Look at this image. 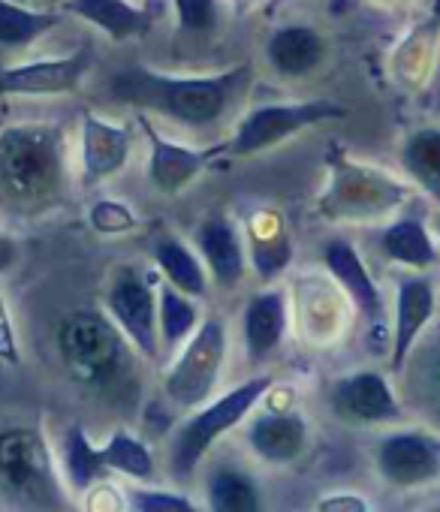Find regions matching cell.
Wrapping results in <instances>:
<instances>
[{
    "label": "cell",
    "mask_w": 440,
    "mask_h": 512,
    "mask_svg": "<svg viewBox=\"0 0 440 512\" xmlns=\"http://www.w3.org/2000/svg\"><path fill=\"white\" fill-rule=\"evenodd\" d=\"M55 353L70 383L115 413H136L142 401V353L106 311L76 308L55 323Z\"/></svg>",
    "instance_id": "obj_1"
},
{
    "label": "cell",
    "mask_w": 440,
    "mask_h": 512,
    "mask_svg": "<svg viewBox=\"0 0 440 512\" xmlns=\"http://www.w3.org/2000/svg\"><path fill=\"white\" fill-rule=\"evenodd\" d=\"M254 88V64H236L214 76H166L139 64L109 76L106 91L118 106L163 115L187 130H211L230 118Z\"/></svg>",
    "instance_id": "obj_2"
},
{
    "label": "cell",
    "mask_w": 440,
    "mask_h": 512,
    "mask_svg": "<svg viewBox=\"0 0 440 512\" xmlns=\"http://www.w3.org/2000/svg\"><path fill=\"white\" fill-rule=\"evenodd\" d=\"M70 166L61 124L25 121L0 130V208L40 217L67 202Z\"/></svg>",
    "instance_id": "obj_3"
},
{
    "label": "cell",
    "mask_w": 440,
    "mask_h": 512,
    "mask_svg": "<svg viewBox=\"0 0 440 512\" xmlns=\"http://www.w3.org/2000/svg\"><path fill=\"white\" fill-rule=\"evenodd\" d=\"M326 187L314 208L329 223H377L410 202V184L356 160L338 142L326 148Z\"/></svg>",
    "instance_id": "obj_4"
},
{
    "label": "cell",
    "mask_w": 440,
    "mask_h": 512,
    "mask_svg": "<svg viewBox=\"0 0 440 512\" xmlns=\"http://www.w3.org/2000/svg\"><path fill=\"white\" fill-rule=\"evenodd\" d=\"M70 488L37 425L0 428V500L16 509H64Z\"/></svg>",
    "instance_id": "obj_5"
},
{
    "label": "cell",
    "mask_w": 440,
    "mask_h": 512,
    "mask_svg": "<svg viewBox=\"0 0 440 512\" xmlns=\"http://www.w3.org/2000/svg\"><path fill=\"white\" fill-rule=\"evenodd\" d=\"M272 389H275V377L257 374V377L239 383L236 389H230L227 395L205 401L199 410L193 407V413L187 419H181L175 425V431L169 434V443H166L169 473L178 482H187L196 473L199 461L208 455V449L220 437H227L236 425H242Z\"/></svg>",
    "instance_id": "obj_6"
},
{
    "label": "cell",
    "mask_w": 440,
    "mask_h": 512,
    "mask_svg": "<svg viewBox=\"0 0 440 512\" xmlns=\"http://www.w3.org/2000/svg\"><path fill=\"white\" fill-rule=\"evenodd\" d=\"M227 347H230L227 323L220 317H205L163 374L166 401L175 404L178 410H193L211 401L227 365Z\"/></svg>",
    "instance_id": "obj_7"
},
{
    "label": "cell",
    "mask_w": 440,
    "mask_h": 512,
    "mask_svg": "<svg viewBox=\"0 0 440 512\" xmlns=\"http://www.w3.org/2000/svg\"><path fill=\"white\" fill-rule=\"evenodd\" d=\"M350 109L332 100H302V103H269L245 112L233 130V136L224 142V157H254L269 148L284 145L287 139L344 118Z\"/></svg>",
    "instance_id": "obj_8"
},
{
    "label": "cell",
    "mask_w": 440,
    "mask_h": 512,
    "mask_svg": "<svg viewBox=\"0 0 440 512\" xmlns=\"http://www.w3.org/2000/svg\"><path fill=\"white\" fill-rule=\"evenodd\" d=\"M103 311L115 320V326L130 338V344L142 353V359H160V329H157V287L136 266H121L112 272Z\"/></svg>",
    "instance_id": "obj_9"
},
{
    "label": "cell",
    "mask_w": 440,
    "mask_h": 512,
    "mask_svg": "<svg viewBox=\"0 0 440 512\" xmlns=\"http://www.w3.org/2000/svg\"><path fill=\"white\" fill-rule=\"evenodd\" d=\"M377 476L401 491L425 488L440 479V434L431 428L389 431L374 443Z\"/></svg>",
    "instance_id": "obj_10"
},
{
    "label": "cell",
    "mask_w": 440,
    "mask_h": 512,
    "mask_svg": "<svg viewBox=\"0 0 440 512\" xmlns=\"http://www.w3.org/2000/svg\"><path fill=\"white\" fill-rule=\"evenodd\" d=\"M326 404L332 416L347 425H386L404 419V407L380 371H353L338 377L326 392Z\"/></svg>",
    "instance_id": "obj_11"
},
{
    "label": "cell",
    "mask_w": 440,
    "mask_h": 512,
    "mask_svg": "<svg viewBox=\"0 0 440 512\" xmlns=\"http://www.w3.org/2000/svg\"><path fill=\"white\" fill-rule=\"evenodd\" d=\"M94 67V46L82 43L64 58H43L0 70V94L13 97H58L82 88Z\"/></svg>",
    "instance_id": "obj_12"
},
{
    "label": "cell",
    "mask_w": 440,
    "mask_h": 512,
    "mask_svg": "<svg viewBox=\"0 0 440 512\" xmlns=\"http://www.w3.org/2000/svg\"><path fill=\"white\" fill-rule=\"evenodd\" d=\"M139 127L151 145V157H148V181L154 184L157 193L163 196H178L184 193L211 163L214 157H224V142L211 145V148H187L178 142H169L151 121L145 112H139Z\"/></svg>",
    "instance_id": "obj_13"
},
{
    "label": "cell",
    "mask_w": 440,
    "mask_h": 512,
    "mask_svg": "<svg viewBox=\"0 0 440 512\" xmlns=\"http://www.w3.org/2000/svg\"><path fill=\"white\" fill-rule=\"evenodd\" d=\"M196 253L208 269V278L220 290H236L245 281L248 272V247L236 226V220L227 211H211L202 217V223L193 232Z\"/></svg>",
    "instance_id": "obj_14"
},
{
    "label": "cell",
    "mask_w": 440,
    "mask_h": 512,
    "mask_svg": "<svg viewBox=\"0 0 440 512\" xmlns=\"http://www.w3.org/2000/svg\"><path fill=\"white\" fill-rule=\"evenodd\" d=\"M245 440L263 464L287 467L308 452L311 428L308 419L293 407H266L248 422Z\"/></svg>",
    "instance_id": "obj_15"
},
{
    "label": "cell",
    "mask_w": 440,
    "mask_h": 512,
    "mask_svg": "<svg viewBox=\"0 0 440 512\" xmlns=\"http://www.w3.org/2000/svg\"><path fill=\"white\" fill-rule=\"evenodd\" d=\"M79 157H82V187H97L118 175L133 151V133L121 124L100 118L97 112H82V133H79Z\"/></svg>",
    "instance_id": "obj_16"
},
{
    "label": "cell",
    "mask_w": 440,
    "mask_h": 512,
    "mask_svg": "<svg viewBox=\"0 0 440 512\" xmlns=\"http://www.w3.org/2000/svg\"><path fill=\"white\" fill-rule=\"evenodd\" d=\"M437 311V290L431 278L425 275H410L398 281L395 290V329H392V347H389V371L398 377L404 368L413 344L419 335L431 326Z\"/></svg>",
    "instance_id": "obj_17"
},
{
    "label": "cell",
    "mask_w": 440,
    "mask_h": 512,
    "mask_svg": "<svg viewBox=\"0 0 440 512\" xmlns=\"http://www.w3.org/2000/svg\"><path fill=\"white\" fill-rule=\"evenodd\" d=\"M323 263L326 272L332 275L335 287L347 296V302L374 326H383V296L380 287L374 284L368 266L362 263V256L353 241L347 238H329L323 244Z\"/></svg>",
    "instance_id": "obj_18"
},
{
    "label": "cell",
    "mask_w": 440,
    "mask_h": 512,
    "mask_svg": "<svg viewBox=\"0 0 440 512\" xmlns=\"http://www.w3.org/2000/svg\"><path fill=\"white\" fill-rule=\"evenodd\" d=\"M290 332V302L287 293L266 284L260 293H254L242 314V341L245 353L254 365L272 359Z\"/></svg>",
    "instance_id": "obj_19"
},
{
    "label": "cell",
    "mask_w": 440,
    "mask_h": 512,
    "mask_svg": "<svg viewBox=\"0 0 440 512\" xmlns=\"http://www.w3.org/2000/svg\"><path fill=\"white\" fill-rule=\"evenodd\" d=\"M245 247L248 266L260 284H275L293 263L296 244L278 211H254L245 223Z\"/></svg>",
    "instance_id": "obj_20"
},
{
    "label": "cell",
    "mask_w": 440,
    "mask_h": 512,
    "mask_svg": "<svg viewBox=\"0 0 440 512\" xmlns=\"http://www.w3.org/2000/svg\"><path fill=\"white\" fill-rule=\"evenodd\" d=\"M329 58V40L311 25H284L266 40V64L275 76L299 82L314 76Z\"/></svg>",
    "instance_id": "obj_21"
},
{
    "label": "cell",
    "mask_w": 440,
    "mask_h": 512,
    "mask_svg": "<svg viewBox=\"0 0 440 512\" xmlns=\"http://www.w3.org/2000/svg\"><path fill=\"white\" fill-rule=\"evenodd\" d=\"M398 377H404V395L413 410L440 425V320H431L419 335Z\"/></svg>",
    "instance_id": "obj_22"
},
{
    "label": "cell",
    "mask_w": 440,
    "mask_h": 512,
    "mask_svg": "<svg viewBox=\"0 0 440 512\" xmlns=\"http://www.w3.org/2000/svg\"><path fill=\"white\" fill-rule=\"evenodd\" d=\"M377 250L383 260L413 269V272H428L440 260V247L425 223L422 214H401L395 217L377 238Z\"/></svg>",
    "instance_id": "obj_23"
},
{
    "label": "cell",
    "mask_w": 440,
    "mask_h": 512,
    "mask_svg": "<svg viewBox=\"0 0 440 512\" xmlns=\"http://www.w3.org/2000/svg\"><path fill=\"white\" fill-rule=\"evenodd\" d=\"M61 13L94 25L115 43L151 34L154 19H157V13L136 7L130 0H64Z\"/></svg>",
    "instance_id": "obj_24"
},
{
    "label": "cell",
    "mask_w": 440,
    "mask_h": 512,
    "mask_svg": "<svg viewBox=\"0 0 440 512\" xmlns=\"http://www.w3.org/2000/svg\"><path fill=\"white\" fill-rule=\"evenodd\" d=\"M151 256L154 266L163 275V281H169L172 287H178L181 293L193 296V299H208V269L202 263V256L181 241L172 232H163L151 241Z\"/></svg>",
    "instance_id": "obj_25"
},
{
    "label": "cell",
    "mask_w": 440,
    "mask_h": 512,
    "mask_svg": "<svg viewBox=\"0 0 440 512\" xmlns=\"http://www.w3.org/2000/svg\"><path fill=\"white\" fill-rule=\"evenodd\" d=\"M61 476L67 482L70 494H85L97 482L112 479V470L103 461L100 446L91 443V437L85 434V428L79 422L70 425L67 434H64V443H61Z\"/></svg>",
    "instance_id": "obj_26"
},
{
    "label": "cell",
    "mask_w": 440,
    "mask_h": 512,
    "mask_svg": "<svg viewBox=\"0 0 440 512\" xmlns=\"http://www.w3.org/2000/svg\"><path fill=\"white\" fill-rule=\"evenodd\" d=\"M398 160L407 178L440 205V127H416L404 136Z\"/></svg>",
    "instance_id": "obj_27"
},
{
    "label": "cell",
    "mask_w": 440,
    "mask_h": 512,
    "mask_svg": "<svg viewBox=\"0 0 440 512\" xmlns=\"http://www.w3.org/2000/svg\"><path fill=\"white\" fill-rule=\"evenodd\" d=\"M205 503L211 512H257L263 509V491L239 467H214L205 479Z\"/></svg>",
    "instance_id": "obj_28"
},
{
    "label": "cell",
    "mask_w": 440,
    "mask_h": 512,
    "mask_svg": "<svg viewBox=\"0 0 440 512\" xmlns=\"http://www.w3.org/2000/svg\"><path fill=\"white\" fill-rule=\"evenodd\" d=\"M199 323H202L199 299L181 293L169 281H160L157 284V329H160V347H166V350L181 347L193 335V329Z\"/></svg>",
    "instance_id": "obj_29"
},
{
    "label": "cell",
    "mask_w": 440,
    "mask_h": 512,
    "mask_svg": "<svg viewBox=\"0 0 440 512\" xmlns=\"http://www.w3.org/2000/svg\"><path fill=\"white\" fill-rule=\"evenodd\" d=\"M61 10H28L22 0H0V49H25L61 25Z\"/></svg>",
    "instance_id": "obj_30"
},
{
    "label": "cell",
    "mask_w": 440,
    "mask_h": 512,
    "mask_svg": "<svg viewBox=\"0 0 440 512\" xmlns=\"http://www.w3.org/2000/svg\"><path fill=\"white\" fill-rule=\"evenodd\" d=\"M314 293L311 296H299V320L305 329V338L314 344H326L335 341L344 332V299L338 293H332V287L323 284H311Z\"/></svg>",
    "instance_id": "obj_31"
},
{
    "label": "cell",
    "mask_w": 440,
    "mask_h": 512,
    "mask_svg": "<svg viewBox=\"0 0 440 512\" xmlns=\"http://www.w3.org/2000/svg\"><path fill=\"white\" fill-rule=\"evenodd\" d=\"M100 452H103V461L109 464V470L121 473L127 479L148 482L157 473V461H154L151 446L127 428H115L109 434V440L100 446Z\"/></svg>",
    "instance_id": "obj_32"
},
{
    "label": "cell",
    "mask_w": 440,
    "mask_h": 512,
    "mask_svg": "<svg viewBox=\"0 0 440 512\" xmlns=\"http://www.w3.org/2000/svg\"><path fill=\"white\" fill-rule=\"evenodd\" d=\"M88 226L97 232V235H106V238H118V235H130L136 232L139 226V217L130 205L118 202V199H97L91 208H88Z\"/></svg>",
    "instance_id": "obj_33"
},
{
    "label": "cell",
    "mask_w": 440,
    "mask_h": 512,
    "mask_svg": "<svg viewBox=\"0 0 440 512\" xmlns=\"http://www.w3.org/2000/svg\"><path fill=\"white\" fill-rule=\"evenodd\" d=\"M178 28L193 37H205L220 22V4L217 0H172Z\"/></svg>",
    "instance_id": "obj_34"
},
{
    "label": "cell",
    "mask_w": 440,
    "mask_h": 512,
    "mask_svg": "<svg viewBox=\"0 0 440 512\" xmlns=\"http://www.w3.org/2000/svg\"><path fill=\"white\" fill-rule=\"evenodd\" d=\"M127 506L133 512H196V503L187 494L166 488H130Z\"/></svg>",
    "instance_id": "obj_35"
},
{
    "label": "cell",
    "mask_w": 440,
    "mask_h": 512,
    "mask_svg": "<svg viewBox=\"0 0 440 512\" xmlns=\"http://www.w3.org/2000/svg\"><path fill=\"white\" fill-rule=\"evenodd\" d=\"M0 362H7V365H19L22 362L13 314H10V305H7L4 293H0Z\"/></svg>",
    "instance_id": "obj_36"
},
{
    "label": "cell",
    "mask_w": 440,
    "mask_h": 512,
    "mask_svg": "<svg viewBox=\"0 0 440 512\" xmlns=\"http://www.w3.org/2000/svg\"><path fill=\"white\" fill-rule=\"evenodd\" d=\"M124 506H127V497L109 479H103L91 491H85V509H91V512H97V509H115V512H121Z\"/></svg>",
    "instance_id": "obj_37"
},
{
    "label": "cell",
    "mask_w": 440,
    "mask_h": 512,
    "mask_svg": "<svg viewBox=\"0 0 440 512\" xmlns=\"http://www.w3.org/2000/svg\"><path fill=\"white\" fill-rule=\"evenodd\" d=\"M317 512H371V503H368V497H362V494L344 491V494H329V497H323V500L317 503Z\"/></svg>",
    "instance_id": "obj_38"
},
{
    "label": "cell",
    "mask_w": 440,
    "mask_h": 512,
    "mask_svg": "<svg viewBox=\"0 0 440 512\" xmlns=\"http://www.w3.org/2000/svg\"><path fill=\"white\" fill-rule=\"evenodd\" d=\"M19 263H22V244L10 232L0 229V275L16 272Z\"/></svg>",
    "instance_id": "obj_39"
},
{
    "label": "cell",
    "mask_w": 440,
    "mask_h": 512,
    "mask_svg": "<svg viewBox=\"0 0 440 512\" xmlns=\"http://www.w3.org/2000/svg\"><path fill=\"white\" fill-rule=\"evenodd\" d=\"M287 4H290V0H266V4H263V13H266V16H275V13H278L281 7H287Z\"/></svg>",
    "instance_id": "obj_40"
},
{
    "label": "cell",
    "mask_w": 440,
    "mask_h": 512,
    "mask_svg": "<svg viewBox=\"0 0 440 512\" xmlns=\"http://www.w3.org/2000/svg\"><path fill=\"white\" fill-rule=\"evenodd\" d=\"M233 4H236V10H248L254 0H233Z\"/></svg>",
    "instance_id": "obj_41"
},
{
    "label": "cell",
    "mask_w": 440,
    "mask_h": 512,
    "mask_svg": "<svg viewBox=\"0 0 440 512\" xmlns=\"http://www.w3.org/2000/svg\"><path fill=\"white\" fill-rule=\"evenodd\" d=\"M43 4H46L49 10H55V7H61V4H64V0H43Z\"/></svg>",
    "instance_id": "obj_42"
},
{
    "label": "cell",
    "mask_w": 440,
    "mask_h": 512,
    "mask_svg": "<svg viewBox=\"0 0 440 512\" xmlns=\"http://www.w3.org/2000/svg\"><path fill=\"white\" fill-rule=\"evenodd\" d=\"M434 232H437V247H440V217L434 220Z\"/></svg>",
    "instance_id": "obj_43"
}]
</instances>
